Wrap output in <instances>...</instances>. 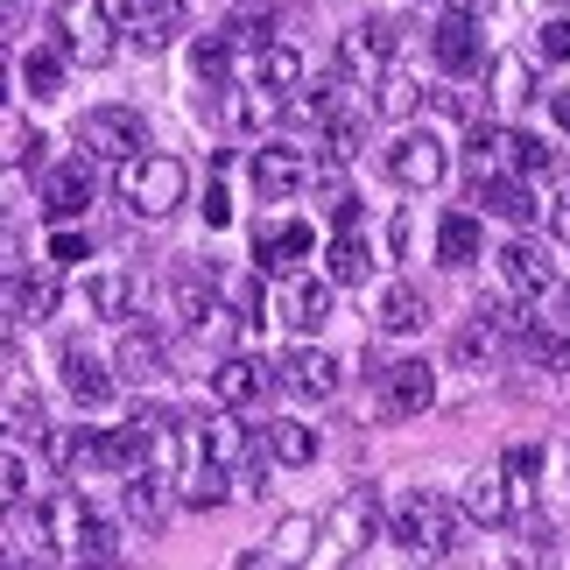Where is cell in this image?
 Returning <instances> with one entry per match:
<instances>
[{
  "instance_id": "38",
  "label": "cell",
  "mask_w": 570,
  "mask_h": 570,
  "mask_svg": "<svg viewBox=\"0 0 570 570\" xmlns=\"http://www.w3.org/2000/svg\"><path fill=\"white\" fill-rule=\"evenodd\" d=\"M8 436H14V444H29V436H36V444H50V415H42V402H29V394H8Z\"/></svg>"
},
{
  "instance_id": "29",
  "label": "cell",
  "mask_w": 570,
  "mask_h": 570,
  "mask_svg": "<svg viewBox=\"0 0 570 570\" xmlns=\"http://www.w3.org/2000/svg\"><path fill=\"white\" fill-rule=\"evenodd\" d=\"M247 78L289 99V92H303V57L289 50V42H261V50H254V63H247Z\"/></svg>"
},
{
  "instance_id": "15",
  "label": "cell",
  "mask_w": 570,
  "mask_h": 570,
  "mask_svg": "<svg viewBox=\"0 0 570 570\" xmlns=\"http://www.w3.org/2000/svg\"><path fill=\"white\" fill-rule=\"evenodd\" d=\"M394 50H402V29H394L387 14H374V21H360V29L345 36L338 63H345L353 78H366V85H374V71H387V63H394Z\"/></svg>"
},
{
  "instance_id": "39",
  "label": "cell",
  "mask_w": 570,
  "mask_h": 570,
  "mask_svg": "<svg viewBox=\"0 0 570 570\" xmlns=\"http://www.w3.org/2000/svg\"><path fill=\"white\" fill-rule=\"evenodd\" d=\"M529 57H535V63H563V57H570V21H563V14H550V21L529 36Z\"/></svg>"
},
{
  "instance_id": "25",
  "label": "cell",
  "mask_w": 570,
  "mask_h": 570,
  "mask_svg": "<svg viewBox=\"0 0 570 570\" xmlns=\"http://www.w3.org/2000/svg\"><path fill=\"white\" fill-rule=\"evenodd\" d=\"M317 542H324V521L317 514H289L275 529V550H247L239 563H303V557H317Z\"/></svg>"
},
{
  "instance_id": "35",
  "label": "cell",
  "mask_w": 570,
  "mask_h": 570,
  "mask_svg": "<svg viewBox=\"0 0 570 570\" xmlns=\"http://www.w3.org/2000/svg\"><path fill=\"white\" fill-rule=\"evenodd\" d=\"M190 71L205 78V85H226L233 78V29L226 36H197L190 42Z\"/></svg>"
},
{
  "instance_id": "12",
  "label": "cell",
  "mask_w": 570,
  "mask_h": 570,
  "mask_svg": "<svg viewBox=\"0 0 570 570\" xmlns=\"http://www.w3.org/2000/svg\"><path fill=\"white\" fill-rule=\"evenodd\" d=\"M472 197L479 205H487V218H508V226H535L542 212V197L529 190V177H521V169H493V177H472Z\"/></svg>"
},
{
  "instance_id": "37",
  "label": "cell",
  "mask_w": 570,
  "mask_h": 570,
  "mask_svg": "<svg viewBox=\"0 0 570 570\" xmlns=\"http://www.w3.org/2000/svg\"><path fill=\"white\" fill-rule=\"evenodd\" d=\"M366 114H338V120H324V163H353L360 156V141H366Z\"/></svg>"
},
{
  "instance_id": "19",
  "label": "cell",
  "mask_w": 570,
  "mask_h": 570,
  "mask_svg": "<svg viewBox=\"0 0 570 570\" xmlns=\"http://www.w3.org/2000/svg\"><path fill=\"white\" fill-rule=\"evenodd\" d=\"M430 402H436L430 360H394L387 374H381V409H387V415H423Z\"/></svg>"
},
{
  "instance_id": "1",
  "label": "cell",
  "mask_w": 570,
  "mask_h": 570,
  "mask_svg": "<svg viewBox=\"0 0 570 570\" xmlns=\"http://www.w3.org/2000/svg\"><path fill=\"white\" fill-rule=\"evenodd\" d=\"M42 535H50L63 557H78V563H106V557L120 550L114 521H106V514H99V508H92L85 493H71V487L42 500Z\"/></svg>"
},
{
  "instance_id": "24",
  "label": "cell",
  "mask_w": 570,
  "mask_h": 570,
  "mask_svg": "<svg viewBox=\"0 0 570 570\" xmlns=\"http://www.w3.org/2000/svg\"><path fill=\"white\" fill-rule=\"evenodd\" d=\"M85 303H92V317H106V324H127L141 311V282L127 275V268H106V275H92L85 282Z\"/></svg>"
},
{
  "instance_id": "28",
  "label": "cell",
  "mask_w": 570,
  "mask_h": 570,
  "mask_svg": "<svg viewBox=\"0 0 570 570\" xmlns=\"http://www.w3.org/2000/svg\"><path fill=\"white\" fill-rule=\"evenodd\" d=\"M479 247H487V233H479L472 212H444V218H436V261H444V268H472Z\"/></svg>"
},
{
  "instance_id": "22",
  "label": "cell",
  "mask_w": 570,
  "mask_h": 570,
  "mask_svg": "<svg viewBox=\"0 0 570 570\" xmlns=\"http://www.w3.org/2000/svg\"><path fill=\"white\" fill-rule=\"evenodd\" d=\"M114 366H120V381H127V387H141V394H148V387H163V381H169V345H163V338H148V332H127V338H120V353H114Z\"/></svg>"
},
{
  "instance_id": "41",
  "label": "cell",
  "mask_w": 570,
  "mask_h": 570,
  "mask_svg": "<svg viewBox=\"0 0 570 570\" xmlns=\"http://www.w3.org/2000/svg\"><path fill=\"white\" fill-rule=\"evenodd\" d=\"M521 353H529L535 366H570V338H563V332H542V324H529Z\"/></svg>"
},
{
  "instance_id": "43",
  "label": "cell",
  "mask_w": 570,
  "mask_h": 570,
  "mask_svg": "<svg viewBox=\"0 0 570 570\" xmlns=\"http://www.w3.org/2000/svg\"><path fill=\"white\" fill-rule=\"evenodd\" d=\"M85 254H92V239H85L78 226H57V233H50V261H57V268H78Z\"/></svg>"
},
{
  "instance_id": "9",
  "label": "cell",
  "mask_w": 570,
  "mask_h": 570,
  "mask_svg": "<svg viewBox=\"0 0 570 570\" xmlns=\"http://www.w3.org/2000/svg\"><path fill=\"white\" fill-rule=\"evenodd\" d=\"M247 177H254V190L268 197V205H282V197L311 190V177H317V156H311V148H289V141H268V148H254Z\"/></svg>"
},
{
  "instance_id": "10",
  "label": "cell",
  "mask_w": 570,
  "mask_h": 570,
  "mask_svg": "<svg viewBox=\"0 0 570 570\" xmlns=\"http://www.w3.org/2000/svg\"><path fill=\"white\" fill-rule=\"evenodd\" d=\"M275 387H282V366H261L247 353H226V360L212 366V402L218 409H239V415H247V409L268 402Z\"/></svg>"
},
{
  "instance_id": "17",
  "label": "cell",
  "mask_w": 570,
  "mask_h": 570,
  "mask_svg": "<svg viewBox=\"0 0 570 570\" xmlns=\"http://www.w3.org/2000/svg\"><path fill=\"white\" fill-rule=\"evenodd\" d=\"M311 247H317V233L303 226V218L261 226V233H254V268H268V275H296V261H311Z\"/></svg>"
},
{
  "instance_id": "18",
  "label": "cell",
  "mask_w": 570,
  "mask_h": 570,
  "mask_svg": "<svg viewBox=\"0 0 570 570\" xmlns=\"http://www.w3.org/2000/svg\"><path fill=\"white\" fill-rule=\"evenodd\" d=\"M282 387H289L296 402H332L338 394V360L324 353V345H296V353L282 360Z\"/></svg>"
},
{
  "instance_id": "31",
  "label": "cell",
  "mask_w": 570,
  "mask_h": 570,
  "mask_svg": "<svg viewBox=\"0 0 570 570\" xmlns=\"http://www.w3.org/2000/svg\"><path fill=\"white\" fill-rule=\"evenodd\" d=\"M268 451H275V465H289V472H303V465H317V430L311 423H296V415H275L268 430Z\"/></svg>"
},
{
  "instance_id": "30",
  "label": "cell",
  "mask_w": 570,
  "mask_h": 570,
  "mask_svg": "<svg viewBox=\"0 0 570 570\" xmlns=\"http://www.w3.org/2000/svg\"><path fill=\"white\" fill-rule=\"evenodd\" d=\"M63 71H71V50H63V42H42V50L21 57V92H36V99H63Z\"/></svg>"
},
{
  "instance_id": "6",
  "label": "cell",
  "mask_w": 570,
  "mask_h": 570,
  "mask_svg": "<svg viewBox=\"0 0 570 570\" xmlns=\"http://www.w3.org/2000/svg\"><path fill=\"white\" fill-rule=\"evenodd\" d=\"M92 163H99V156L71 148V156H57V163L36 177V197H42V218H50V226H63V218H78L85 205H92V190H99Z\"/></svg>"
},
{
  "instance_id": "16",
  "label": "cell",
  "mask_w": 570,
  "mask_h": 570,
  "mask_svg": "<svg viewBox=\"0 0 570 570\" xmlns=\"http://www.w3.org/2000/svg\"><path fill=\"white\" fill-rule=\"evenodd\" d=\"M500 282H508L514 296H529V303H542L557 289V261L535 247V239H508L500 247Z\"/></svg>"
},
{
  "instance_id": "3",
  "label": "cell",
  "mask_w": 570,
  "mask_h": 570,
  "mask_svg": "<svg viewBox=\"0 0 570 570\" xmlns=\"http://www.w3.org/2000/svg\"><path fill=\"white\" fill-rule=\"evenodd\" d=\"M387 535L402 542L409 557H451V542H458V508H451V500H436V493H409L402 508L387 514Z\"/></svg>"
},
{
  "instance_id": "42",
  "label": "cell",
  "mask_w": 570,
  "mask_h": 570,
  "mask_svg": "<svg viewBox=\"0 0 570 570\" xmlns=\"http://www.w3.org/2000/svg\"><path fill=\"white\" fill-rule=\"evenodd\" d=\"M0 493H8V508H21V500H29V458H21V444L0 458Z\"/></svg>"
},
{
  "instance_id": "48",
  "label": "cell",
  "mask_w": 570,
  "mask_h": 570,
  "mask_svg": "<svg viewBox=\"0 0 570 570\" xmlns=\"http://www.w3.org/2000/svg\"><path fill=\"white\" fill-rule=\"evenodd\" d=\"M479 8H493V0H472V14H479Z\"/></svg>"
},
{
  "instance_id": "5",
  "label": "cell",
  "mask_w": 570,
  "mask_h": 570,
  "mask_svg": "<svg viewBox=\"0 0 570 570\" xmlns=\"http://www.w3.org/2000/svg\"><path fill=\"white\" fill-rule=\"evenodd\" d=\"M71 141L85 148V156H99V163H127V156L148 148V120L135 114V106H92V114H78Z\"/></svg>"
},
{
  "instance_id": "2",
  "label": "cell",
  "mask_w": 570,
  "mask_h": 570,
  "mask_svg": "<svg viewBox=\"0 0 570 570\" xmlns=\"http://www.w3.org/2000/svg\"><path fill=\"white\" fill-rule=\"evenodd\" d=\"M120 197L135 218H169L190 197V169L177 156H156V148H141V156L120 163Z\"/></svg>"
},
{
  "instance_id": "32",
  "label": "cell",
  "mask_w": 570,
  "mask_h": 570,
  "mask_svg": "<svg viewBox=\"0 0 570 570\" xmlns=\"http://www.w3.org/2000/svg\"><path fill=\"white\" fill-rule=\"evenodd\" d=\"M57 311V282H29V268L8 275V324L21 332V324H50Z\"/></svg>"
},
{
  "instance_id": "40",
  "label": "cell",
  "mask_w": 570,
  "mask_h": 570,
  "mask_svg": "<svg viewBox=\"0 0 570 570\" xmlns=\"http://www.w3.org/2000/svg\"><path fill=\"white\" fill-rule=\"evenodd\" d=\"M514 169L521 177H550L557 169V156L542 148V135H529V127H514Z\"/></svg>"
},
{
  "instance_id": "21",
  "label": "cell",
  "mask_w": 570,
  "mask_h": 570,
  "mask_svg": "<svg viewBox=\"0 0 570 570\" xmlns=\"http://www.w3.org/2000/svg\"><path fill=\"white\" fill-rule=\"evenodd\" d=\"M465 521H479V529H500V521L514 514V479H508V465H493V472H472L465 479Z\"/></svg>"
},
{
  "instance_id": "13",
  "label": "cell",
  "mask_w": 570,
  "mask_h": 570,
  "mask_svg": "<svg viewBox=\"0 0 570 570\" xmlns=\"http://www.w3.org/2000/svg\"><path fill=\"white\" fill-rule=\"evenodd\" d=\"M184 29V0H120V36L135 42V50H169Z\"/></svg>"
},
{
  "instance_id": "36",
  "label": "cell",
  "mask_w": 570,
  "mask_h": 570,
  "mask_svg": "<svg viewBox=\"0 0 570 570\" xmlns=\"http://www.w3.org/2000/svg\"><path fill=\"white\" fill-rule=\"evenodd\" d=\"M529 63H535V57H508V63L493 71V106H508V114H514V106L535 99V71H529Z\"/></svg>"
},
{
  "instance_id": "27",
  "label": "cell",
  "mask_w": 570,
  "mask_h": 570,
  "mask_svg": "<svg viewBox=\"0 0 570 570\" xmlns=\"http://www.w3.org/2000/svg\"><path fill=\"white\" fill-rule=\"evenodd\" d=\"M324 275H332L338 289H360V282H374V247H366L353 226H338V239L324 247Z\"/></svg>"
},
{
  "instance_id": "4",
  "label": "cell",
  "mask_w": 570,
  "mask_h": 570,
  "mask_svg": "<svg viewBox=\"0 0 570 570\" xmlns=\"http://www.w3.org/2000/svg\"><path fill=\"white\" fill-rule=\"evenodd\" d=\"M50 36L63 42V50H71V63H114V14L99 8V0H57L50 8Z\"/></svg>"
},
{
  "instance_id": "11",
  "label": "cell",
  "mask_w": 570,
  "mask_h": 570,
  "mask_svg": "<svg viewBox=\"0 0 570 570\" xmlns=\"http://www.w3.org/2000/svg\"><path fill=\"white\" fill-rule=\"evenodd\" d=\"M387 177L402 184V190H436L451 177V148L436 141V135H402L387 148Z\"/></svg>"
},
{
  "instance_id": "26",
  "label": "cell",
  "mask_w": 570,
  "mask_h": 570,
  "mask_svg": "<svg viewBox=\"0 0 570 570\" xmlns=\"http://www.w3.org/2000/svg\"><path fill=\"white\" fill-rule=\"evenodd\" d=\"M374 324H381L387 338H409V332H423V324H430V303L415 296L409 282H387V289L374 296Z\"/></svg>"
},
{
  "instance_id": "33",
  "label": "cell",
  "mask_w": 570,
  "mask_h": 570,
  "mask_svg": "<svg viewBox=\"0 0 570 570\" xmlns=\"http://www.w3.org/2000/svg\"><path fill=\"white\" fill-rule=\"evenodd\" d=\"M163 514H169L163 472H135L127 479V521H135V529H163Z\"/></svg>"
},
{
  "instance_id": "47",
  "label": "cell",
  "mask_w": 570,
  "mask_h": 570,
  "mask_svg": "<svg viewBox=\"0 0 570 570\" xmlns=\"http://www.w3.org/2000/svg\"><path fill=\"white\" fill-rule=\"evenodd\" d=\"M557 120H563V127H570V92H557Z\"/></svg>"
},
{
  "instance_id": "20",
  "label": "cell",
  "mask_w": 570,
  "mask_h": 570,
  "mask_svg": "<svg viewBox=\"0 0 570 570\" xmlns=\"http://www.w3.org/2000/svg\"><path fill=\"white\" fill-rule=\"evenodd\" d=\"M332 275H289L282 282V324H296V332H324V317H332Z\"/></svg>"
},
{
  "instance_id": "14",
  "label": "cell",
  "mask_w": 570,
  "mask_h": 570,
  "mask_svg": "<svg viewBox=\"0 0 570 570\" xmlns=\"http://www.w3.org/2000/svg\"><path fill=\"white\" fill-rule=\"evenodd\" d=\"M63 394H71L78 409H106L114 402V387H120V366H106L92 345H63Z\"/></svg>"
},
{
  "instance_id": "8",
  "label": "cell",
  "mask_w": 570,
  "mask_h": 570,
  "mask_svg": "<svg viewBox=\"0 0 570 570\" xmlns=\"http://www.w3.org/2000/svg\"><path fill=\"white\" fill-rule=\"evenodd\" d=\"M430 57H436V71L472 78L479 63H487V36H479V14H472V8L436 14V21H430Z\"/></svg>"
},
{
  "instance_id": "7",
  "label": "cell",
  "mask_w": 570,
  "mask_h": 570,
  "mask_svg": "<svg viewBox=\"0 0 570 570\" xmlns=\"http://www.w3.org/2000/svg\"><path fill=\"white\" fill-rule=\"evenodd\" d=\"M374 529H381V500L374 493H345L332 514H324V542H332V550H324V563H360L366 557V542H374Z\"/></svg>"
},
{
  "instance_id": "44",
  "label": "cell",
  "mask_w": 570,
  "mask_h": 570,
  "mask_svg": "<svg viewBox=\"0 0 570 570\" xmlns=\"http://www.w3.org/2000/svg\"><path fill=\"white\" fill-rule=\"evenodd\" d=\"M500 465H508V479H542V451H535V444H514Z\"/></svg>"
},
{
  "instance_id": "34",
  "label": "cell",
  "mask_w": 570,
  "mask_h": 570,
  "mask_svg": "<svg viewBox=\"0 0 570 570\" xmlns=\"http://www.w3.org/2000/svg\"><path fill=\"white\" fill-rule=\"evenodd\" d=\"M415 106H423V85H415L409 71H381L374 78V114L381 120H409Z\"/></svg>"
},
{
  "instance_id": "23",
  "label": "cell",
  "mask_w": 570,
  "mask_h": 570,
  "mask_svg": "<svg viewBox=\"0 0 570 570\" xmlns=\"http://www.w3.org/2000/svg\"><path fill=\"white\" fill-rule=\"evenodd\" d=\"M106 451H114V430H50V458H57V472H106Z\"/></svg>"
},
{
  "instance_id": "45",
  "label": "cell",
  "mask_w": 570,
  "mask_h": 570,
  "mask_svg": "<svg viewBox=\"0 0 570 570\" xmlns=\"http://www.w3.org/2000/svg\"><path fill=\"white\" fill-rule=\"evenodd\" d=\"M542 218H550L557 247H570V190H557V197H550V212H542Z\"/></svg>"
},
{
  "instance_id": "46",
  "label": "cell",
  "mask_w": 570,
  "mask_h": 570,
  "mask_svg": "<svg viewBox=\"0 0 570 570\" xmlns=\"http://www.w3.org/2000/svg\"><path fill=\"white\" fill-rule=\"evenodd\" d=\"M226 218H233V197L212 184V190H205V226H226Z\"/></svg>"
}]
</instances>
